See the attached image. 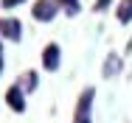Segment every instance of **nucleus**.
Here are the masks:
<instances>
[{
    "label": "nucleus",
    "instance_id": "obj_1",
    "mask_svg": "<svg viewBox=\"0 0 132 123\" xmlns=\"http://www.w3.org/2000/svg\"><path fill=\"white\" fill-rule=\"evenodd\" d=\"M93 98H96V90H93V87H87V90L79 95L73 123H90V120H93Z\"/></svg>",
    "mask_w": 132,
    "mask_h": 123
},
{
    "label": "nucleus",
    "instance_id": "obj_2",
    "mask_svg": "<svg viewBox=\"0 0 132 123\" xmlns=\"http://www.w3.org/2000/svg\"><path fill=\"white\" fill-rule=\"evenodd\" d=\"M59 11V0H37L34 3V20L39 23H51Z\"/></svg>",
    "mask_w": 132,
    "mask_h": 123
},
{
    "label": "nucleus",
    "instance_id": "obj_3",
    "mask_svg": "<svg viewBox=\"0 0 132 123\" xmlns=\"http://www.w3.org/2000/svg\"><path fill=\"white\" fill-rule=\"evenodd\" d=\"M0 36H6V39H11V42H20V36H23V25H20V20L3 17V20H0Z\"/></svg>",
    "mask_w": 132,
    "mask_h": 123
},
{
    "label": "nucleus",
    "instance_id": "obj_4",
    "mask_svg": "<svg viewBox=\"0 0 132 123\" xmlns=\"http://www.w3.org/2000/svg\"><path fill=\"white\" fill-rule=\"evenodd\" d=\"M59 56H62V53H59V45H56V42H51L48 48L42 50V67L53 73V70L59 67Z\"/></svg>",
    "mask_w": 132,
    "mask_h": 123
},
{
    "label": "nucleus",
    "instance_id": "obj_5",
    "mask_svg": "<svg viewBox=\"0 0 132 123\" xmlns=\"http://www.w3.org/2000/svg\"><path fill=\"white\" fill-rule=\"evenodd\" d=\"M6 101H9V106H11L14 112H23V109H26V95H23L20 84H11V87H9V92H6Z\"/></svg>",
    "mask_w": 132,
    "mask_h": 123
},
{
    "label": "nucleus",
    "instance_id": "obj_6",
    "mask_svg": "<svg viewBox=\"0 0 132 123\" xmlns=\"http://www.w3.org/2000/svg\"><path fill=\"white\" fill-rule=\"evenodd\" d=\"M118 73H121V59H118L115 53H110L107 62H104V75L110 78V75H118Z\"/></svg>",
    "mask_w": 132,
    "mask_h": 123
},
{
    "label": "nucleus",
    "instance_id": "obj_7",
    "mask_svg": "<svg viewBox=\"0 0 132 123\" xmlns=\"http://www.w3.org/2000/svg\"><path fill=\"white\" fill-rule=\"evenodd\" d=\"M118 23H132V0H121L118 6Z\"/></svg>",
    "mask_w": 132,
    "mask_h": 123
},
{
    "label": "nucleus",
    "instance_id": "obj_8",
    "mask_svg": "<svg viewBox=\"0 0 132 123\" xmlns=\"http://www.w3.org/2000/svg\"><path fill=\"white\" fill-rule=\"evenodd\" d=\"M17 84H20L23 90H37V87H34V84H37V73H26L23 81H17Z\"/></svg>",
    "mask_w": 132,
    "mask_h": 123
},
{
    "label": "nucleus",
    "instance_id": "obj_9",
    "mask_svg": "<svg viewBox=\"0 0 132 123\" xmlns=\"http://www.w3.org/2000/svg\"><path fill=\"white\" fill-rule=\"evenodd\" d=\"M59 6L73 17V14H79V0H59Z\"/></svg>",
    "mask_w": 132,
    "mask_h": 123
},
{
    "label": "nucleus",
    "instance_id": "obj_10",
    "mask_svg": "<svg viewBox=\"0 0 132 123\" xmlns=\"http://www.w3.org/2000/svg\"><path fill=\"white\" fill-rule=\"evenodd\" d=\"M0 3H3L6 8H11V6H17V3H23V0H0Z\"/></svg>",
    "mask_w": 132,
    "mask_h": 123
},
{
    "label": "nucleus",
    "instance_id": "obj_11",
    "mask_svg": "<svg viewBox=\"0 0 132 123\" xmlns=\"http://www.w3.org/2000/svg\"><path fill=\"white\" fill-rule=\"evenodd\" d=\"M107 3H110V0H98V3H96V8L101 11V8H107Z\"/></svg>",
    "mask_w": 132,
    "mask_h": 123
},
{
    "label": "nucleus",
    "instance_id": "obj_12",
    "mask_svg": "<svg viewBox=\"0 0 132 123\" xmlns=\"http://www.w3.org/2000/svg\"><path fill=\"white\" fill-rule=\"evenodd\" d=\"M0 73H3V45H0Z\"/></svg>",
    "mask_w": 132,
    "mask_h": 123
}]
</instances>
